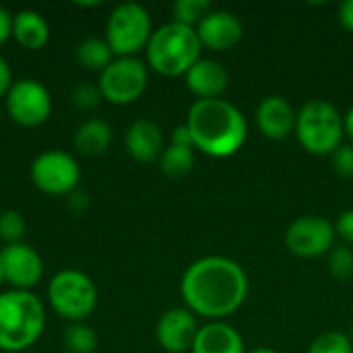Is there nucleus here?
Instances as JSON below:
<instances>
[{"mask_svg":"<svg viewBox=\"0 0 353 353\" xmlns=\"http://www.w3.org/2000/svg\"><path fill=\"white\" fill-rule=\"evenodd\" d=\"M350 339L353 341V325H352V329H350Z\"/></svg>","mask_w":353,"mask_h":353,"instance_id":"obj_39","label":"nucleus"},{"mask_svg":"<svg viewBox=\"0 0 353 353\" xmlns=\"http://www.w3.org/2000/svg\"><path fill=\"white\" fill-rule=\"evenodd\" d=\"M174 21L186 27H194L213 10L209 0H178L174 4Z\"/></svg>","mask_w":353,"mask_h":353,"instance_id":"obj_24","label":"nucleus"},{"mask_svg":"<svg viewBox=\"0 0 353 353\" xmlns=\"http://www.w3.org/2000/svg\"><path fill=\"white\" fill-rule=\"evenodd\" d=\"M25 236V219L19 211L6 209L0 213V238L6 244H19Z\"/></svg>","mask_w":353,"mask_h":353,"instance_id":"obj_27","label":"nucleus"},{"mask_svg":"<svg viewBox=\"0 0 353 353\" xmlns=\"http://www.w3.org/2000/svg\"><path fill=\"white\" fill-rule=\"evenodd\" d=\"M248 290L250 283L242 265L219 254L194 261L180 281L186 308L211 323L238 312L248 298Z\"/></svg>","mask_w":353,"mask_h":353,"instance_id":"obj_1","label":"nucleus"},{"mask_svg":"<svg viewBox=\"0 0 353 353\" xmlns=\"http://www.w3.org/2000/svg\"><path fill=\"white\" fill-rule=\"evenodd\" d=\"M64 347L68 353H95L97 335L85 323H72L64 331Z\"/></svg>","mask_w":353,"mask_h":353,"instance_id":"obj_23","label":"nucleus"},{"mask_svg":"<svg viewBox=\"0 0 353 353\" xmlns=\"http://www.w3.org/2000/svg\"><path fill=\"white\" fill-rule=\"evenodd\" d=\"M4 108L12 122L25 128H35L50 118L52 95L43 83L35 79H19L8 89Z\"/></svg>","mask_w":353,"mask_h":353,"instance_id":"obj_10","label":"nucleus"},{"mask_svg":"<svg viewBox=\"0 0 353 353\" xmlns=\"http://www.w3.org/2000/svg\"><path fill=\"white\" fill-rule=\"evenodd\" d=\"M335 234L343 240V244L353 246V209L343 211L335 221Z\"/></svg>","mask_w":353,"mask_h":353,"instance_id":"obj_30","label":"nucleus"},{"mask_svg":"<svg viewBox=\"0 0 353 353\" xmlns=\"http://www.w3.org/2000/svg\"><path fill=\"white\" fill-rule=\"evenodd\" d=\"M48 302L60 319L83 323L97 306V288L83 271L64 269L50 279Z\"/></svg>","mask_w":353,"mask_h":353,"instance_id":"obj_6","label":"nucleus"},{"mask_svg":"<svg viewBox=\"0 0 353 353\" xmlns=\"http://www.w3.org/2000/svg\"><path fill=\"white\" fill-rule=\"evenodd\" d=\"M161 172L172 178V180H180L184 176H188L194 168V149H186V147H176L170 145L163 149L161 157Z\"/></svg>","mask_w":353,"mask_h":353,"instance_id":"obj_22","label":"nucleus"},{"mask_svg":"<svg viewBox=\"0 0 353 353\" xmlns=\"http://www.w3.org/2000/svg\"><path fill=\"white\" fill-rule=\"evenodd\" d=\"M149 83L147 64L137 56L114 58L112 64L99 72V93L108 103L114 105H128L137 101Z\"/></svg>","mask_w":353,"mask_h":353,"instance_id":"obj_8","label":"nucleus"},{"mask_svg":"<svg viewBox=\"0 0 353 353\" xmlns=\"http://www.w3.org/2000/svg\"><path fill=\"white\" fill-rule=\"evenodd\" d=\"M46 308L31 292L10 290L0 294V350L25 352L43 333Z\"/></svg>","mask_w":353,"mask_h":353,"instance_id":"obj_3","label":"nucleus"},{"mask_svg":"<svg viewBox=\"0 0 353 353\" xmlns=\"http://www.w3.org/2000/svg\"><path fill=\"white\" fill-rule=\"evenodd\" d=\"M192 353H246L242 335L228 323L215 321L199 329Z\"/></svg>","mask_w":353,"mask_h":353,"instance_id":"obj_18","label":"nucleus"},{"mask_svg":"<svg viewBox=\"0 0 353 353\" xmlns=\"http://www.w3.org/2000/svg\"><path fill=\"white\" fill-rule=\"evenodd\" d=\"M331 165L341 178L353 180V145H341L331 153Z\"/></svg>","mask_w":353,"mask_h":353,"instance_id":"obj_29","label":"nucleus"},{"mask_svg":"<svg viewBox=\"0 0 353 353\" xmlns=\"http://www.w3.org/2000/svg\"><path fill=\"white\" fill-rule=\"evenodd\" d=\"M199 329L196 316L188 308H172L159 319L155 337L168 353H186L192 352Z\"/></svg>","mask_w":353,"mask_h":353,"instance_id":"obj_13","label":"nucleus"},{"mask_svg":"<svg viewBox=\"0 0 353 353\" xmlns=\"http://www.w3.org/2000/svg\"><path fill=\"white\" fill-rule=\"evenodd\" d=\"M188 91L199 99H219L230 83V74L225 66L213 58H201L186 74H184Z\"/></svg>","mask_w":353,"mask_h":353,"instance_id":"obj_16","label":"nucleus"},{"mask_svg":"<svg viewBox=\"0 0 353 353\" xmlns=\"http://www.w3.org/2000/svg\"><path fill=\"white\" fill-rule=\"evenodd\" d=\"M335 223L319 215H302L285 230V246L300 259H319L335 246Z\"/></svg>","mask_w":353,"mask_h":353,"instance_id":"obj_11","label":"nucleus"},{"mask_svg":"<svg viewBox=\"0 0 353 353\" xmlns=\"http://www.w3.org/2000/svg\"><path fill=\"white\" fill-rule=\"evenodd\" d=\"M196 35L201 46L213 52H228L240 43L244 35L242 21L232 10H211L199 25Z\"/></svg>","mask_w":353,"mask_h":353,"instance_id":"obj_14","label":"nucleus"},{"mask_svg":"<svg viewBox=\"0 0 353 353\" xmlns=\"http://www.w3.org/2000/svg\"><path fill=\"white\" fill-rule=\"evenodd\" d=\"M0 283H4V271H2V248H0Z\"/></svg>","mask_w":353,"mask_h":353,"instance_id":"obj_38","label":"nucleus"},{"mask_svg":"<svg viewBox=\"0 0 353 353\" xmlns=\"http://www.w3.org/2000/svg\"><path fill=\"white\" fill-rule=\"evenodd\" d=\"M308 353H353V341L345 333L327 331L310 343Z\"/></svg>","mask_w":353,"mask_h":353,"instance_id":"obj_26","label":"nucleus"},{"mask_svg":"<svg viewBox=\"0 0 353 353\" xmlns=\"http://www.w3.org/2000/svg\"><path fill=\"white\" fill-rule=\"evenodd\" d=\"M126 153L139 163H151L163 153V132L161 128L147 118L134 120L124 134Z\"/></svg>","mask_w":353,"mask_h":353,"instance_id":"obj_17","label":"nucleus"},{"mask_svg":"<svg viewBox=\"0 0 353 353\" xmlns=\"http://www.w3.org/2000/svg\"><path fill=\"white\" fill-rule=\"evenodd\" d=\"M201 39L194 27L170 21L157 27L147 43V64L163 77H184L201 60Z\"/></svg>","mask_w":353,"mask_h":353,"instance_id":"obj_4","label":"nucleus"},{"mask_svg":"<svg viewBox=\"0 0 353 353\" xmlns=\"http://www.w3.org/2000/svg\"><path fill=\"white\" fill-rule=\"evenodd\" d=\"M151 35V14L139 2H122L108 17L105 41L110 43L116 58L137 56L141 50H147Z\"/></svg>","mask_w":353,"mask_h":353,"instance_id":"obj_7","label":"nucleus"},{"mask_svg":"<svg viewBox=\"0 0 353 353\" xmlns=\"http://www.w3.org/2000/svg\"><path fill=\"white\" fill-rule=\"evenodd\" d=\"M70 199H68V205H70V209L72 211H77V213H81V211H85L87 209V205H89V196H87V192H83V190H74V192H70L68 194Z\"/></svg>","mask_w":353,"mask_h":353,"instance_id":"obj_35","label":"nucleus"},{"mask_svg":"<svg viewBox=\"0 0 353 353\" xmlns=\"http://www.w3.org/2000/svg\"><path fill=\"white\" fill-rule=\"evenodd\" d=\"M2 271L4 281L10 283L12 290L29 292L43 275V261L29 244H6L2 248Z\"/></svg>","mask_w":353,"mask_h":353,"instance_id":"obj_12","label":"nucleus"},{"mask_svg":"<svg viewBox=\"0 0 353 353\" xmlns=\"http://www.w3.org/2000/svg\"><path fill=\"white\" fill-rule=\"evenodd\" d=\"M70 99H72V105H74L77 110L89 112V110H95L103 97H101V93H99V87H97V85H91V83H79V85L72 89Z\"/></svg>","mask_w":353,"mask_h":353,"instance_id":"obj_28","label":"nucleus"},{"mask_svg":"<svg viewBox=\"0 0 353 353\" xmlns=\"http://www.w3.org/2000/svg\"><path fill=\"white\" fill-rule=\"evenodd\" d=\"M194 149L225 159L236 155L248 139L246 116L225 99H196L186 116Z\"/></svg>","mask_w":353,"mask_h":353,"instance_id":"obj_2","label":"nucleus"},{"mask_svg":"<svg viewBox=\"0 0 353 353\" xmlns=\"http://www.w3.org/2000/svg\"><path fill=\"white\" fill-rule=\"evenodd\" d=\"M343 130H345V134L352 139L353 143V105L347 110V114L343 116Z\"/></svg>","mask_w":353,"mask_h":353,"instance_id":"obj_36","label":"nucleus"},{"mask_svg":"<svg viewBox=\"0 0 353 353\" xmlns=\"http://www.w3.org/2000/svg\"><path fill=\"white\" fill-rule=\"evenodd\" d=\"M12 37L25 50H41L50 39V25L41 12L23 8L12 14Z\"/></svg>","mask_w":353,"mask_h":353,"instance_id":"obj_19","label":"nucleus"},{"mask_svg":"<svg viewBox=\"0 0 353 353\" xmlns=\"http://www.w3.org/2000/svg\"><path fill=\"white\" fill-rule=\"evenodd\" d=\"M10 35H12V14H10L4 6H0V46H2Z\"/></svg>","mask_w":353,"mask_h":353,"instance_id":"obj_33","label":"nucleus"},{"mask_svg":"<svg viewBox=\"0 0 353 353\" xmlns=\"http://www.w3.org/2000/svg\"><path fill=\"white\" fill-rule=\"evenodd\" d=\"M170 145H176V147H186V149H194L192 134H190V130H188L186 122L174 128V132H172V143H170Z\"/></svg>","mask_w":353,"mask_h":353,"instance_id":"obj_31","label":"nucleus"},{"mask_svg":"<svg viewBox=\"0 0 353 353\" xmlns=\"http://www.w3.org/2000/svg\"><path fill=\"white\" fill-rule=\"evenodd\" d=\"M248 353H279L275 352V350H271V347H256V350H252V352Z\"/></svg>","mask_w":353,"mask_h":353,"instance_id":"obj_37","label":"nucleus"},{"mask_svg":"<svg viewBox=\"0 0 353 353\" xmlns=\"http://www.w3.org/2000/svg\"><path fill=\"white\" fill-rule=\"evenodd\" d=\"M298 112L281 95H267L256 108V126L269 141H283L296 130Z\"/></svg>","mask_w":353,"mask_h":353,"instance_id":"obj_15","label":"nucleus"},{"mask_svg":"<svg viewBox=\"0 0 353 353\" xmlns=\"http://www.w3.org/2000/svg\"><path fill=\"white\" fill-rule=\"evenodd\" d=\"M31 182L37 190L54 196H68L79 188L81 168L66 151H43L31 163Z\"/></svg>","mask_w":353,"mask_h":353,"instance_id":"obj_9","label":"nucleus"},{"mask_svg":"<svg viewBox=\"0 0 353 353\" xmlns=\"http://www.w3.org/2000/svg\"><path fill=\"white\" fill-rule=\"evenodd\" d=\"M74 149L85 157H97L108 151L112 143V126L101 118L85 120L74 132Z\"/></svg>","mask_w":353,"mask_h":353,"instance_id":"obj_20","label":"nucleus"},{"mask_svg":"<svg viewBox=\"0 0 353 353\" xmlns=\"http://www.w3.org/2000/svg\"><path fill=\"white\" fill-rule=\"evenodd\" d=\"M74 58L83 68L103 72L116 56H114L110 43L105 41V37H87L77 46Z\"/></svg>","mask_w":353,"mask_h":353,"instance_id":"obj_21","label":"nucleus"},{"mask_svg":"<svg viewBox=\"0 0 353 353\" xmlns=\"http://www.w3.org/2000/svg\"><path fill=\"white\" fill-rule=\"evenodd\" d=\"M298 143L312 155H331L343 141V116L327 99H310L296 116Z\"/></svg>","mask_w":353,"mask_h":353,"instance_id":"obj_5","label":"nucleus"},{"mask_svg":"<svg viewBox=\"0 0 353 353\" xmlns=\"http://www.w3.org/2000/svg\"><path fill=\"white\" fill-rule=\"evenodd\" d=\"M329 273L333 279L345 283L353 277V250L347 244H335L329 252Z\"/></svg>","mask_w":353,"mask_h":353,"instance_id":"obj_25","label":"nucleus"},{"mask_svg":"<svg viewBox=\"0 0 353 353\" xmlns=\"http://www.w3.org/2000/svg\"><path fill=\"white\" fill-rule=\"evenodd\" d=\"M12 70L8 66V62L0 56V97H6L8 89L12 87Z\"/></svg>","mask_w":353,"mask_h":353,"instance_id":"obj_32","label":"nucleus"},{"mask_svg":"<svg viewBox=\"0 0 353 353\" xmlns=\"http://www.w3.org/2000/svg\"><path fill=\"white\" fill-rule=\"evenodd\" d=\"M339 23L343 29L353 33V0H345L339 6Z\"/></svg>","mask_w":353,"mask_h":353,"instance_id":"obj_34","label":"nucleus"}]
</instances>
